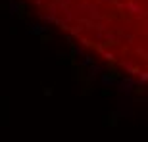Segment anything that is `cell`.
<instances>
[{
  "label": "cell",
  "instance_id": "obj_1",
  "mask_svg": "<svg viewBox=\"0 0 148 142\" xmlns=\"http://www.w3.org/2000/svg\"><path fill=\"white\" fill-rule=\"evenodd\" d=\"M46 17L106 60H144L146 0H37Z\"/></svg>",
  "mask_w": 148,
  "mask_h": 142
}]
</instances>
